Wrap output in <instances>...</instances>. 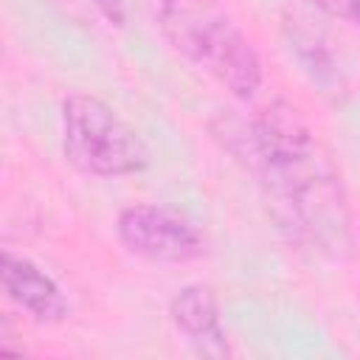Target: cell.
<instances>
[{
	"label": "cell",
	"instance_id": "obj_1",
	"mask_svg": "<svg viewBox=\"0 0 360 360\" xmlns=\"http://www.w3.org/2000/svg\"><path fill=\"white\" fill-rule=\"evenodd\" d=\"M208 129L253 180L290 248L335 264L352 259L354 219L340 169L298 107L276 98L250 118L219 112Z\"/></svg>",
	"mask_w": 360,
	"mask_h": 360
},
{
	"label": "cell",
	"instance_id": "obj_2",
	"mask_svg": "<svg viewBox=\"0 0 360 360\" xmlns=\"http://www.w3.org/2000/svg\"><path fill=\"white\" fill-rule=\"evenodd\" d=\"M155 25L174 53L233 98L250 101L262 90V56L219 0H155Z\"/></svg>",
	"mask_w": 360,
	"mask_h": 360
},
{
	"label": "cell",
	"instance_id": "obj_3",
	"mask_svg": "<svg viewBox=\"0 0 360 360\" xmlns=\"http://www.w3.org/2000/svg\"><path fill=\"white\" fill-rule=\"evenodd\" d=\"M59 127L65 160L82 174L115 180L141 174L152 163L138 129L93 93H70L62 101Z\"/></svg>",
	"mask_w": 360,
	"mask_h": 360
},
{
	"label": "cell",
	"instance_id": "obj_4",
	"mask_svg": "<svg viewBox=\"0 0 360 360\" xmlns=\"http://www.w3.org/2000/svg\"><path fill=\"white\" fill-rule=\"evenodd\" d=\"M115 236L127 253L155 264H191L205 256L208 239L200 225L160 202H135L118 211Z\"/></svg>",
	"mask_w": 360,
	"mask_h": 360
},
{
	"label": "cell",
	"instance_id": "obj_5",
	"mask_svg": "<svg viewBox=\"0 0 360 360\" xmlns=\"http://www.w3.org/2000/svg\"><path fill=\"white\" fill-rule=\"evenodd\" d=\"M0 284L6 298L37 323H62L70 315V301L56 278L34 259L8 248L0 256Z\"/></svg>",
	"mask_w": 360,
	"mask_h": 360
},
{
	"label": "cell",
	"instance_id": "obj_6",
	"mask_svg": "<svg viewBox=\"0 0 360 360\" xmlns=\"http://www.w3.org/2000/svg\"><path fill=\"white\" fill-rule=\"evenodd\" d=\"M169 321L197 354L214 357V360H222L231 354L219 298L211 284L205 281L183 284L169 298Z\"/></svg>",
	"mask_w": 360,
	"mask_h": 360
},
{
	"label": "cell",
	"instance_id": "obj_7",
	"mask_svg": "<svg viewBox=\"0 0 360 360\" xmlns=\"http://www.w3.org/2000/svg\"><path fill=\"white\" fill-rule=\"evenodd\" d=\"M284 45L292 56V62L298 65V70L304 73V79L329 101H343L349 93V82L346 73L338 62V53L332 51L326 34L312 25L304 17H284Z\"/></svg>",
	"mask_w": 360,
	"mask_h": 360
},
{
	"label": "cell",
	"instance_id": "obj_8",
	"mask_svg": "<svg viewBox=\"0 0 360 360\" xmlns=\"http://www.w3.org/2000/svg\"><path fill=\"white\" fill-rule=\"evenodd\" d=\"M321 11H326L329 17H338L343 22L360 25V0H312Z\"/></svg>",
	"mask_w": 360,
	"mask_h": 360
},
{
	"label": "cell",
	"instance_id": "obj_9",
	"mask_svg": "<svg viewBox=\"0 0 360 360\" xmlns=\"http://www.w3.org/2000/svg\"><path fill=\"white\" fill-rule=\"evenodd\" d=\"M90 3L96 6V11H98L110 25H115V28H124V25H127V11H129L127 0H90Z\"/></svg>",
	"mask_w": 360,
	"mask_h": 360
}]
</instances>
